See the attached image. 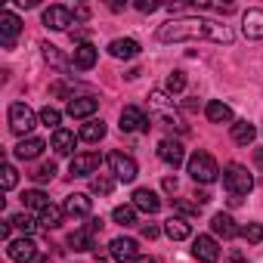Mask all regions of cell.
I'll list each match as a JSON object with an SVG mask.
<instances>
[{"instance_id":"cell-1","label":"cell","mask_w":263,"mask_h":263,"mask_svg":"<svg viewBox=\"0 0 263 263\" xmlns=\"http://www.w3.org/2000/svg\"><path fill=\"white\" fill-rule=\"evenodd\" d=\"M158 41L161 44H180V41H214V44H232V28L217 22V19H171L158 25Z\"/></svg>"},{"instance_id":"cell-2","label":"cell","mask_w":263,"mask_h":263,"mask_svg":"<svg viewBox=\"0 0 263 263\" xmlns=\"http://www.w3.org/2000/svg\"><path fill=\"white\" fill-rule=\"evenodd\" d=\"M223 186H226L229 195L241 198V195H248V192L254 189V177L248 174L245 164H226V171H223Z\"/></svg>"},{"instance_id":"cell-3","label":"cell","mask_w":263,"mask_h":263,"mask_svg":"<svg viewBox=\"0 0 263 263\" xmlns=\"http://www.w3.org/2000/svg\"><path fill=\"white\" fill-rule=\"evenodd\" d=\"M186 167H189V177H192L195 183H214V180L220 177V167H217L214 155H208V152H195V155L186 161Z\"/></svg>"},{"instance_id":"cell-4","label":"cell","mask_w":263,"mask_h":263,"mask_svg":"<svg viewBox=\"0 0 263 263\" xmlns=\"http://www.w3.org/2000/svg\"><path fill=\"white\" fill-rule=\"evenodd\" d=\"M34 124H37V118H34V111L25 102H13L10 105V130H13V134L28 137L31 130H34Z\"/></svg>"},{"instance_id":"cell-5","label":"cell","mask_w":263,"mask_h":263,"mask_svg":"<svg viewBox=\"0 0 263 263\" xmlns=\"http://www.w3.org/2000/svg\"><path fill=\"white\" fill-rule=\"evenodd\" d=\"M108 167H111V174H115V180H121V183H134L137 180V174H140V167H137V161L130 158V155H124V152H108Z\"/></svg>"},{"instance_id":"cell-6","label":"cell","mask_w":263,"mask_h":263,"mask_svg":"<svg viewBox=\"0 0 263 263\" xmlns=\"http://www.w3.org/2000/svg\"><path fill=\"white\" fill-rule=\"evenodd\" d=\"M99 229H102V220H90L87 226H81L68 235V245L74 251H90V248H96V232Z\"/></svg>"},{"instance_id":"cell-7","label":"cell","mask_w":263,"mask_h":263,"mask_svg":"<svg viewBox=\"0 0 263 263\" xmlns=\"http://www.w3.org/2000/svg\"><path fill=\"white\" fill-rule=\"evenodd\" d=\"M7 254H10V260H16V263H34V260H37V245H34L28 235H22V238L7 241Z\"/></svg>"},{"instance_id":"cell-8","label":"cell","mask_w":263,"mask_h":263,"mask_svg":"<svg viewBox=\"0 0 263 263\" xmlns=\"http://www.w3.org/2000/svg\"><path fill=\"white\" fill-rule=\"evenodd\" d=\"M152 124H149V118L137 108V105H127L124 111H121V130L124 134H143V130H149Z\"/></svg>"},{"instance_id":"cell-9","label":"cell","mask_w":263,"mask_h":263,"mask_svg":"<svg viewBox=\"0 0 263 263\" xmlns=\"http://www.w3.org/2000/svg\"><path fill=\"white\" fill-rule=\"evenodd\" d=\"M71 19H74V13H71L68 7H62V4L47 7V10H44V25H47V28H53V31H65V28L71 25Z\"/></svg>"},{"instance_id":"cell-10","label":"cell","mask_w":263,"mask_h":263,"mask_svg":"<svg viewBox=\"0 0 263 263\" xmlns=\"http://www.w3.org/2000/svg\"><path fill=\"white\" fill-rule=\"evenodd\" d=\"M62 211H65L68 217H74V220H84V217H90V211H93V198L84 195V192H74V195L65 198Z\"/></svg>"},{"instance_id":"cell-11","label":"cell","mask_w":263,"mask_h":263,"mask_svg":"<svg viewBox=\"0 0 263 263\" xmlns=\"http://www.w3.org/2000/svg\"><path fill=\"white\" fill-rule=\"evenodd\" d=\"M192 254H195V260H201V263H217V260H220L217 238H214V235H198L195 245H192Z\"/></svg>"},{"instance_id":"cell-12","label":"cell","mask_w":263,"mask_h":263,"mask_svg":"<svg viewBox=\"0 0 263 263\" xmlns=\"http://www.w3.org/2000/svg\"><path fill=\"white\" fill-rule=\"evenodd\" d=\"M19 31H22V19L16 13H0V44H4L7 50L13 47Z\"/></svg>"},{"instance_id":"cell-13","label":"cell","mask_w":263,"mask_h":263,"mask_svg":"<svg viewBox=\"0 0 263 263\" xmlns=\"http://www.w3.org/2000/svg\"><path fill=\"white\" fill-rule=\"evenodd\" d=\"M108 254L115 257V260H121V263H134L140 254H137V241L134 238H111V245H108Z\"/></svg>"},{"instance_id":"cell-14","label":"cell","mask_w":263,"mask_h":263,"mask_svg":"<svg viewBox=\"0 0 263 263\" xmlns=\"http://www.w3.org/2000/svg\"><path fill=\"white\" fill-rule=\"evenodd\" d=\"M102 158L99 152H84V155H74L71 158V177H90L93 171H99Z\"/></svg>"},{"instance_id":"cell-15","label":"cell","mask_w":263,"mask_h":263,"mask_svg":"<svg viewBox=\"0 0 263 263\" xmlns=\"http://www.w3.org/2000/svg\"><path fill=\"white\" fill-rule=\"evenodd\" d=\"M140 41H134V37H118V41H111L108 44V53L115 56V59H137L140 56Z\"/></svg>"},{"instance_id":"cell-16","label":"cell","mask_w":263,"mask_h":263,"mask_svg":"<svg viewBox=\"0 0 263 263\" xmlns=\"http://www.w3.org/2000/svg\"><path fill=\"white\" fill-rule=\"evenodd\" d=\"M44 149H47V143H44L41 137H28V140H22V143L13 149V155H16L19 161H34V158H41Z\"/></svg>"},{"instance_id":"cell-17","label":"cell","mask_w":263,"mask_h":263,"mask_svg":"<svg viewBox=\"0 0 263 263\" xmlns=\"http://www.w3.org/2000/svg\"><path fill=\"white\" fill-rule=\"evenodd\" d=\"M158 158H161L164 164H171V167H180L183 158H186V152H183V146H180L177 140H161V143H158Z\"/></svg>"},{"instance_id":"cell-18","label":"cell","mask_w":263,"mask_h":263,"mask_svg":"<svg viewBox=\"0 0 263 263\" xmlns=\"http://www.w3.org/2000/svg\"><path fill=\"white\" fill-rule=\"evenodd\" d=\"M96 59H99V53H96V47H93V44H81V47H74V56H71V65H74L78 71H90V68L96 65Z\"/></svg>"},{"instance_id":"cell-19","label":"cell","mask_w":263,"mask_h":263,"mask_svg":"<svg viewBox=\"0 0 263 263\" xmlns=\"http://www.w3.org/2000/svg\"><path fill=\"white\" fill-rule=\"evenodd\" d=\"M96 108H99V99H93V96H71L65 111H68L71 118H90Z\"/></svg>"},{"instance_id":"cell-20","label":"cell","mask_w":263,"mask_h":263,"mask_svg":"<svg viewBox=\"0 0 263 263\" xmlns=\"http://www.w3.org/2000/svg\"><path fill=\"white\" fill-rule=\"evenodd\" d=\"M241 31H245V37L260 41L263 37V10H248L241 19Z\"/></svg>"},{"instance_id":"cell-21","label":"cell","mask_w":263,"mask_h":263,"mask_svg":"<svg viewBox=\"0 0 263 263\" xmlns=\"http://www.w3.org/2000/svg\"><path fill=\"white\" fill-rule=\"evenodd\" d=\"M134 208H137V211H143V214H155V211L161 208V198H158L152 189H146V186H143V189H137V192H134Z\"/></svg>"},{"instance_id":"cell-22","label":"cell","mask_w":263,"mask_h":263,"mask_svg":"<svg viewBox=\"0 0 263 263\" xmlns=\"http://www.w3.org/2000/svg\"><path fill=\"white\" fill-rule=\"evenodd\" d=\"M211 229H214V235H217V238H235V235L241 232L229 214H214V220H211Z\"/></svg>"},{"instance_id":"cell-23","label":"cell","mask_w":263,"mask_h":263,"mask_svg":"<svg viewBox=\"0 0 263 263\" xmlns=\"http://www.w3.org/2000/svg\"><path fill=\"white\" fill-rule=\"evenodd\" d=\"M204 115H208L211 124H232V108L226 102H220V99H211L204 105Z\"/></svg>"},{"instance_id":"cell-24","label":"cell","mask_w":263,"mask_h":263,"mask_svg":"<svg viewBox=\"0 0 263 263\" xmlns=\"http://www.w3.org/2000/svg\"><path fill=\"white\" fill-rule=\"evenodd\" d=\"M164 232H167V238L183 241V238H189V235H192V223H189L186 217H171V220L164 223Z\"/></svg>"},{"instance_id":"cell-25","label":"cell","mask_w":263,"mask_h":263,"mask_svg":"<svg viewBox=\"0 0 263 263\" xmlns=\"http://www.w3.org/2000/svg\"><path fill=\"white\" fill-rule=\"evenodd\" d=\"M81 137H74L71 130H65V127H59L56 134H53V149H56V155H71L74 152V143H78Z\"/></svg>"},{"instance_id":"cell-26","label":"cell","mask_w":263,"mask_h":263,"mask_svg":"<svg viewBox=\"0 0 263 263\" xmlns=\"http://www.w3.org/2000/svg\"><path fill=\"white\" fill-rule=\"evenodd\" d=\"M254 137H257V127H254V124H248V121H232V140H235L238 146L254 143Z\"/></svg>"},{"instance_id":"cell-27","label":"cell","mask_w":263,"mask_h":263,"mask_svg":"<svg viewBox=\"0 0 263 263\" xmlns=\"http://www.w3.org/2000/svg\"><path fill=\"white\" fill-rule=\"evenodd\" d=\"M62 217H65V211H62V208H56V204H47V208L41 211L37 223H41L44 229H56V226H62Z\"/></svg>"},{"instance_id":"cell-28","label":"cell","mask_w":263,"mask_h":263,"mask_svg":"<svg viewBox=\"0 0 263 263\" xmlns=\"http://www.w3.org/2000/svg\"><path fill=\"white\" fill-rule=\"evenodd\" d=\"M84 143H99L102 137H105V124L102 121H87L84 127H81V134H78Z\"/></svg>"},{"instance_id":"cell-29","label":"cell","mask_w":263,"mask_h":263,"mask_svg":"<svg viewBox=\"0 0 263 263\" xmlns=\"http://www.w3.org/2000/svg\"><path fill=\"white\" fill-rule=\"evenodd\" d=\"M111 220L121 223V226H137V208L134 204H118L111 211Z\"/></svg>"},{"instance_id":"cell-30","label":"cell","mask_w":263,"mask_h":263,"mask_svg":"<svg viewBox=\"0 0 263 263\" xmlns=\"http://www.w3.org/2000/svg\"><path fill=\"white\" fill-rule=\"evenodd\" d=\"M22 201H25V208H34V211H44V208L50 204V198H47L41 189H31V192H25V195H22Z\"/></svg>"},{"instance_id":"cell-31","label":"cell","mask_w":263,"mask_h":263,"mask_svg":"<svg viewBox=\"0 0 263 263\" xmlns=\"http://www.w3.org/2000/svg\"><path fill=\"white\" fill-rule=\"evenodd\" d=\"M59 121H62V115H59V108H53V105H47V108H41V124L44 127H50L53 134L59 130Z\"/></svg>"},{"instance_id":"cell-32","label":"cell","mask_w":263,"mask_h":263,"mask_svg":"<svg viewBox=\"0 0 263 263\" xmlns=\"http://www.w3.org/2000/svg\"><path fill=\"white\" fill-rule=\"evenodd\" d=\"M41 50H44V59H47L50 65H56L59 71H62V68L68 65V62L62 59V53H59V47H53V44H41Z\"/></svg>"},{"instance_id":"cell-33","label":"cell","mask_w":263,"mask_h":263,"mask_svg":"<svg viewBox=\"0 0 263 263\" xmlns=\"http://www.w3.org/2000/svg\"><path fill=\"white\" fill-rule=\"evenodd\" d=\"M248 245H257V241H263V223H248V226H241V232H238Z\"/></svg>"},{"instance_id":"cell-34","label":"cell","mask_w":263,"mask_h":263,"mask_svg":"<svg viewBox=\"0 0 263 263\" xmlns=\"http://www.w3.org/2000/svg\"><path fill=\"white\" fill-rule=\"evenodd\" d=\"M164 90H167V93H183V90H186V74H183V71H171L167 81H164Z\"/></svg>"},{"instance_id":"cell-35","label":"cell","mask_w":263,"mask_h":263,"mask_svg":"<svg viewBox=\"0 0 263 263\" xmlns=\"http://www.w3.org/2000/svg\"><path fill=\"white\" fill-rule=\"evenodd\" d=\"M90 189L96 195H108L115 189V180H108V177H90Z\"/></svg>"},{"instance_id":"cell-36","label":"cell","mask_w":263,"mask_h":263,"mask_svg":"<svg viewBox=\"0 0 263 263\" xmlns=\"http://www.w3.org/2000/svg\"><path fill=\"white\" fill-rule=\"evenodd\" d=\"M31 177H34L37 183H50V180L56 177V164H53V161H44V164H41V167L31 174Z\"/></svg>"},{"instance_id":"cell-37","label":"cell","mask_w":263,"mask_h":263,"mask_svg":"<svg viewBox=\"0 0 263 263\" xmlns=\"http://www.w3.org/2000/svg\"><path fill=\"white\" fill-rule=\"evenodd\" d=\"M10 223H13L16 229H22L25 235H28V232H34V226H37V223L28 217V214H13V217H10Z\"/></svg>"},{"instance_id":"cell-38","label":"cell","mask_w":263,"mask_h":263,"mask_svg":"<svg viewBox=\"0 0 263 263\" xmlns=\"http://www.w3.org/2000/svg\"><path fill=\"white\" fill-rule=\"evenodd\" d=\"M4 177H0V183H4V189L10 192V189H16V183H19V174H16V167L13 164H4V171H0Z\"/></svg>"},{"instance_id":"cell-39","label":"cell","mask_w":263,"mask_h":263,"mask_svg":"<svg viewBox=\"0 0 263 263\" xmlns=\"http://www.w3.org/2000/svg\"><path fill=\"white\" fill-rule=\"evenodd\" d=\"M198 10H211V13H223V16L235 13V7H232V4H198Z\"/></svg>"},{"instance_id":"cell-40","label":"cell","mask_w":263,"mask_h":263,"mask_svg":"<svg viewBox=\"0 0 263 263\" xmlns=\"http://www.w3.org/2000/svg\"><path fill=\"white\" fill-rule=\"evenodd\" d=\"M174 208H177L180 214H198V204H192V201H177Z\"/></svg>"},{"instance_id":"cell-41","label":"cell","mask_w":263,"mask_h":263,"mask_svg":"<svg viewBox=\"0 0 263 263\" xmlns=\"http://www.w3.org/2000/svg\"><path fill=\"white\" fill-rule=\"evenodd\" d=\"M158 7H161V4H155V0H140V4H137L140 13H155Z\"/></svg>"},{"instance_id":"cell-42","label":"cell","mask_w":263,"mask_h":263,"mask_svg":"<svg viewBox=\"0 0 263 263\" xmlns=\"http://www.w3.org/2000/svg\"><path fill=\"white\" fill-rule=\"evenodd\" d=\"M152 102H155V105H167V96H164L161 90H155V93H152Z\"/></svg>"},{"instance_id":"cell-43","label":"cell","mask_w":263,"mask_h":263,"mask_svg":"<svg viewBox=\"0 0 263 263\" xmlns=\"http://www.w3.org/2000/svg\"><path fill=\"white\" fill-rule=\"evenodd\" d=\"M143 235H146V238H158V226H152V223L143 226Z\"/></svg>"},{"instance_id":"cell-44","label":"cell","mask_w":263,"mask_h":263,"mask_svg":"<svg viewBox=\"0 0 263 263\" xmlns=\"http://www.w3.org/2000/svg\"><path fill=\"white\" fill-rule=\"evenodd\" d=\"M164 189H167V192H177V180H174V177H164Z\"/></svg>"},{"instance_id":"cell-45","label":"cell","mask_w":263,"mask_h":263,"mask_svg":"<svg viewBox=\"0 0 263 263\" xmlns=\"http://www.w3.org/2000/svg\"><path fill=\"white\" fill-rule=\"evenodd\" d=\"M10 226H13V223H10V220H7V223H4V226H0V238H7V241H10Z\"/></svg>"},{"instance_id":"cell-46","label":"cell","mask_w":263,"mask_h":263,"mask_svg":"<svg viewBox=\"0 0 263 263\" xmlns=\"http://www.w3.org/2000/svg\"><path fill=\"white\" fill-rule=\"evenodd\" d=\"M226 263H248V260H245L241 254H229V257H226Z\"/></svg>"},{"instance_id":"cell-47","label":"cell","mask_w":263,"mask_h":263,"mask_svg":"<svg viewBox=\"0 0 263 263\" xmlns=\"http://www.w3.org/2000/svg\"><path fill=\"white\" fill-rule=\"evenodd\" d=\"M134 263H155V257H137Z\"/></svg>"},{"instance_id":"cell-48","label":"cell","mask_w":263,"mask_h":263,"mask_svg":"<svg viewBox=\"0 0 263 263\" xmlns=\"http://www.w3.org/2000/svg\"><path fill=\"white\" fill-rule=\"evenodd\" d=\"M254 158H257V164H263V149H257V152H254Z\"/></svg>"},{"instance_id":"cell-49","label":"cell","mask_w":263,"mask_h":263,"mask_svg":"<svg viewBox=\"0 0 263 263\" xmlns=\"http://www.w3.org/2000/svg\"><path fill=\"white\" fill-rule=\"evenodd\" d=\"M37 263H50V260H37Z\"/></svg>"}]
</instances>
